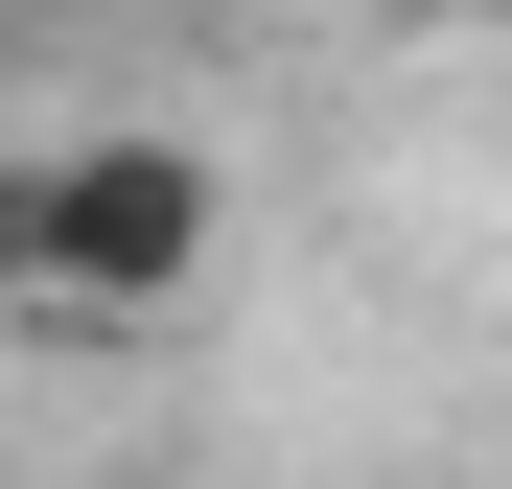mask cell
Masks as SVG:
<instances>
[{
    "label": "cell",
    "instance_id": "6da1fadb",
    "mask_svg": "<svg viewBox=\"0 0 512 489\" xmlns=\"http://www.w3.org/2000/svg\"><path fill=\"white\" fill-rule=\"evenodd\" d=\"M233 257V163L163 140V117H94L47 140L24 187H0V280H24V326H187Z\"/></svg>",
    "mask_w": 512,
    "mask_h": 489
},
{
    "label": "cell",
    "instance_id": "7a4b0ae2",
    "mask_svg": "<svg viewBox=\"0 0 512 489\" xmlns=\"http://www.w3.org/2000/svg\"><path fill=\"white\" fill-rule=\"evenodd\" d=\"M140 489H163V466H140Z\"/></svg>",
    "mask_w": 512,
    "mask_h": 489
}]
</instances>
